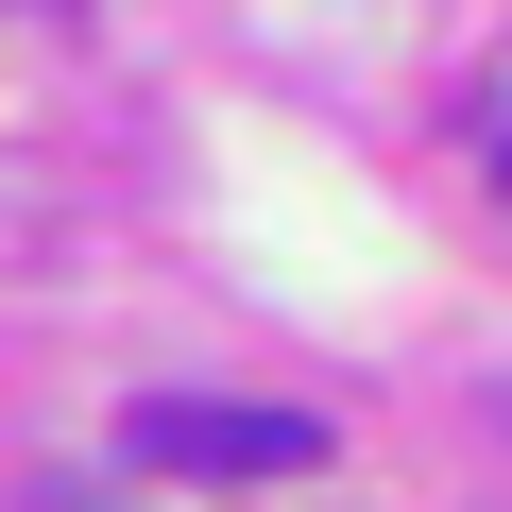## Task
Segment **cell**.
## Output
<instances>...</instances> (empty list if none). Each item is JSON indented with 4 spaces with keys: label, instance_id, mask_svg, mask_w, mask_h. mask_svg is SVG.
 Listing matches in <instances>:
<instances>
[{
    "label": "cell",
    "instance_id": "obj_1",
    "mask_svg": "<svg viewBox=\"0 0 512 512\" xmlns=\"http://www.w3.org/2000/svg\"><path fill=\"white\" fill-rule=\"evenodd\" d=\"M120 444H137L154 478H308V461H325L308 410H256V393H154Z\"/></svg>",
    "mask_w": 512,
    "mask_h": 512
},
{
    "label": "cell",
    "instance_id": "obj_2",
    "mask_svg": "<svg viewBox=\"0 0 512 512\" xmlns=\"http://www.w3.org/2000/svg\"><path fill=\"white\" fill-rule=\"evenodd\" d=\"M35 512H120V495H103V478H52V495H35Z\"/></svg>",
    "mask_w": 512,
    "mask_h": 512
}]
</instances>
